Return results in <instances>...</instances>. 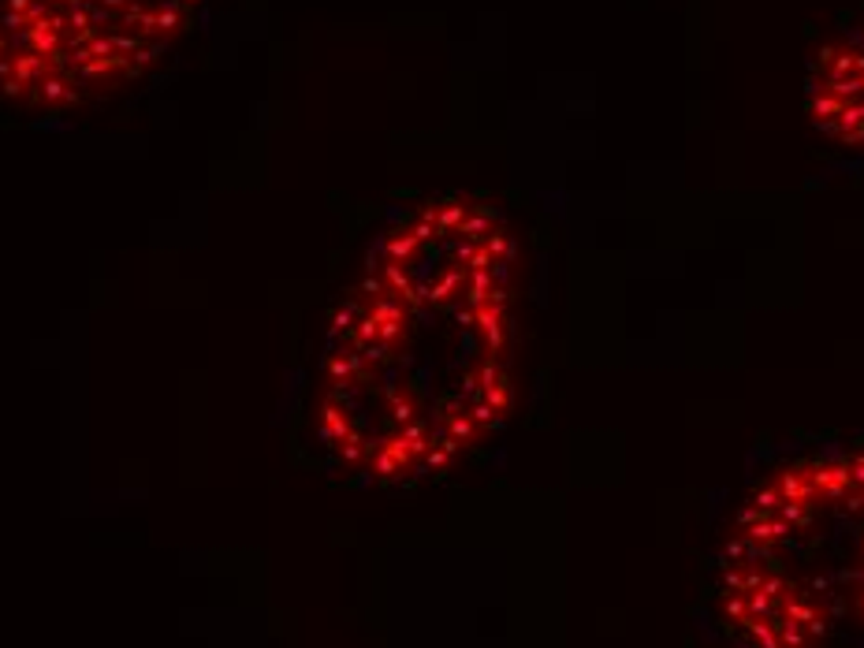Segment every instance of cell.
<instances>
[{
  "label": "cell",
  "mask_w": 864,
  "mask_h": 648,
  "mask_svg": "<svg viewBox=\"0 0 864 648\" xmlns=\"http://www.w3.org/2000/svg\"><path fill=\"white\" fill-rule=\"evenodd\" d=\"M711 603L727 648H864V447L794 455L753 484Z\"/></svg>",
  "instance_id": "obj_1"
},
{
  "label": "cell",
  "mask_w": 864,
  "mask_h": 648,
  "mask_svg": "<svg viewBox=\"0 0 864 648\" xmlns=\"http://www.w3.org/2000/svg\"><path fill=\"white\" fill-rule=\"evenodd\" d=\"M808 108L824 134L864 142V41H835L819 52Z\"/></svg>",
  "instance_id": "obj_2"
},
{
  "label": "cell",
  "mask_w": 864,
  "mask_h": 648,
  "mask_svg": "<svg viewBox=\"0 0 864 648\" xmlns=\"http://www.w3.org/2000/svg\"><path fill=\"white\" fill-rule=\"evenodd\" d=\"M30 101H41V105H52V108H60V105H75L79 101V90L71 86V79L68 75H60V71H49L45 79H41L38 86H34V93H30Z\"/></svg>",
  "instance_id": "obj_3"
},
{
  "label": "cell",
  "mask_w": 864,
  "mask_h": 648,
  "mask_svg": "<svg viewBox=\"0 0 864 648\" xmlns=\"http://www.w3.org/2000/svg\"><path fill=\"white\" fill-rule=\"evenodd\" d=\"M8 60H12V79L23 82V86H38L45 75L52 71V60L49 56H38V52H8Z\"/></svg>",
  "instance_id": "obj_4"
},
{
  "label": "cell",
  "mask_w": 864,
  "mask_h": 648,
  "mask_svg": "<svg viewBox=\"0 0 864 648\" xmlns=\"http://www.w3.org/2000/svg\"><path fill=\"white\" fill-rule=\"evenodd\" d=\"M160 52H164V41H153V45H146V41H142V45L131 52V63H134L138 71H146V68H153V63L160 60Z\"/></svg>",
  "instance_id": "obj_5"
},
{
  "label": "cell",
  "mask_w": 864,
  "mask_h": 648,
  "mask_svg": "<svg viewBox=\"0 0 864 648\" xmlns=\"http://www.w3.org/2000/svg\"><path fill=\"white\" fill-rule=\"evenodd\" d=\"M179 30H183V15L179 12H171V8L157 12V38H171V34H179Z\"/></svg>",
  "instance_id": "obj_6"
},
{
  "label": "cell",
  "mask_w": 864,
  "mask_h": 648,
  "mask_svg": "<svg viewBox=\"0 0 864 648\" xmlns=\"http://www.w3.org/2000/svg\"><path fill=\"white\" fill-rule=\"evenodd\" d=\"M68 26L75 30V34L90 30V4H86V8H71V12H68Z\"/></svg>",
  "instance_id": "obj_7"
},
{
  "label": "cell",
  "mask_w": 864,
  "mask_h": 648,
  "mask_svg": "<svg viewBox=\"0 0 864 648\" xmlns=\"http://www.w3.org/2000/svg\"><path fill=\"white\" fill-rule=\"evenodd\" d=\"M112 41H116V52H120V56H131V52L142 45V38H131V34H112Z\"/></svg>",
  "instance_id": "obj_8"
},
{
  "label": "cell",
  "mask_w": 864,
  "mask_h": 648,
  "mask_svg": "<svg viewBox=\"0 0 864 648\" xmlns=\"http://www.w3.org/2000/svg\"><path fill=\"white\" fill-rule=\"evenodd\" d=\"M23 90H26V86L15 82V79H4V82H0V93H4V97H23Z\"/></svg>",
  "instance_id": "obj_9"
},
{
  "label": "cell",
  "mask_w": 864,
  "mask_h": 648,
  "mask_svg": "<svg viewBox=\"0 0 864 648\" xmlns=\"http://www.w3.org/2000/svg\"><path fill=\"white\" fill-rule=\"evenodd\" d=\"M101 4H105V12H123L131 0H101Z\"/></svg>",
  "instance_id": "obj_10"
},
{
  "label": "cell",
  "mask_w": 864,
  "mask_h": 648,
  "mask_svg": "<svg viewBox=\"0 0 864 648\" xmlns=\"http://www.w3.org/2000/svg\"><path fill=\"white\" fill-rule=\"evenodd\" d=\"M34 0H8V12H26Z\"/></svg>",
  "instance_id": "obj_11"
},
{
  "label": "cell",
  "mask_w": 864,
  "mask_h": 648,
  "mask_svg": "<svg viewBox=\"0 0 864 648\" xmlns=\"http://www.w3.org/2000/svg\"><path fill=\"white\" fill-rule=\"evenodd\" d=\"M4 52H12V41H8L4 34H0V56H4Z\"/></svg>",
  "instance_id": "obj_12"
},
{
  "label": "cell",
  "mask_w": 864,
  "mask_h": 648,
  "mask_svg": "<svg viewBox=\"0 0 864 648\" xmlns=\"http://www.w3.org/2000/svg\"><path fill=\"white\" fill-rule=\"evenodd\" d=\"M90 0H68V8H86Z\"/></svg>",
  "instance_id": "obj_13"
},
{
  "label": "cell",
  "mask_w": 864,
  "mask_h": 648,
  "mask_svg": "<svg viewBox=\"0 0 864 648\" xmlns=\"http://www.w3.org/2000/svg\"><path fill=\"white\" fill-rule=\"evenodd\" d=\"M49 4H68V0H49Z\"/></svg>",
  "instance_id": "obj_14"
}]
</instances>
